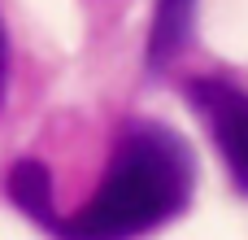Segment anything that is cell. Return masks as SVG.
<instances>
[{
	"label": "cell",
	"instance_id": "cell-4",
	"mask_svg": "<svg viewBox=\"0 0 248 240\" xmlns=\"http://www.w3.org/2000/svg\"><path fill=\"white\" fill-rule=\"evenodd\" d=\"M4 188H9V201H13L31 223H39V227L57 232L61 214H57V206H52V175H48V166H44V162H35V157L13 162V171H9V179H4Z\"/></svg>",
	"mask_w": 248,
	"mask_h": 240
},
{
	"label": "cell",
	"instance_id": "cell-1",
	"mask_svg": "<svg viewBox=\"0 0 248 240\" xmlns=\"http://www.w3.org/2000/svg\"><path fill=\"white\" fill-rule=\"evenodd\" d=\"M192 149L161 122H131L113 149L109 175L96 197L57 223L61 240H135L192 201Z\"/></svg>",
	"mask_w": 248,
	"mask_h": 240
},
{
	"label": "cell",
	"instance_id": "cell-3",
	"mask_svg": "<svg viewBox=\"0 0 248 240\" xmlns=\"http://www.w3.org/2000/svg\"><path fill=\"white\" fill-rule=\"evenodd\" d=\"M196 31V0H157L148 26V70H170Z\"/></svg>",
	"mask_w": 248,
	"mask_h": 240
},
{
	"label": "cell",
	"instance_id": "cell-2",
	"mask_svg": "<svg viewBox=\"0 0 248 240\" xmlns=\"http://www.w3.org/2000/svg\"><path fill=\"white\" fill-rule=\"evenodd\" d=\"M187 101L209 122L214 144H218L235 188L248 192V92L231 79L196 74V79H187Z\"/></svg>",
	"mask_w": 248,
	"mask_h": 240
},
{
	"label": "cell",
	"instance_id": "cell-5",
	"mask_svg": "<svg viewBox=\"0 0 248 240\" xmlns=\"http://www.w3.org/2000/svg\"><path fill=\"white\" fill-rule=\"evenodd\" d=\"M4 74H9V39H4V26H0V92H4Z\"/></svg>",
	"mask_w": 248,
	"mask_h": 240
}]
</instances>
